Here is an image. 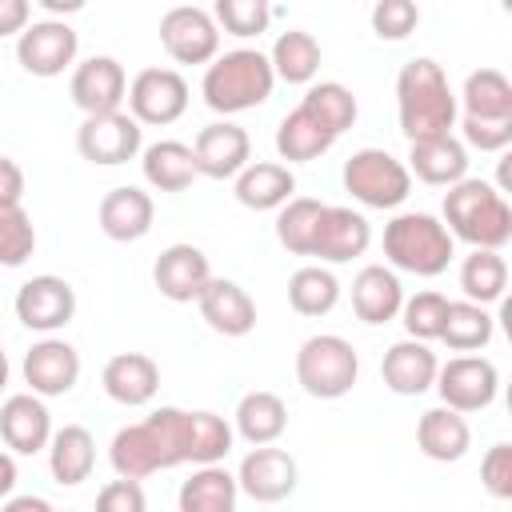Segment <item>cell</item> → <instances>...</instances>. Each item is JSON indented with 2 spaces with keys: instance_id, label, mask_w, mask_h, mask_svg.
<instances>
[{
  "instance_id": "cell-1",
  "label": "cell",
  "mask_w": 512,
  "mask_h": 512,
  "mask_svg": "<svg viewBox=\"0 0 512 512\" xmlns=\"http://www.w3.org/2000/svg\"><path fill=\"white\" fill-rule=\"evenodd\" d=\"M232 452V424L208 408H156L144 420L120 428L108 444V460L120 480H144L176 464H220Z\"/></svg>"
},
{
  "instance_id": "cell-2",
  "label": "cell",
  "mask_w": 512,
  "mask_h": 512,
  "mask_svg": "<svg viewBox=\"0 0 512 512\" xmlns=\"http://www.w3.org/2000/svg\"><path fill=\"white\" fill-rule=\"evenodd\" d=\"M456 92L444 76V68L432 56H412L396 76V116L408 144L452 136L456 128Z\"/></svg>"
},
{
  "instance_id": "cell-3",
  "label": "cell",
  "mask_w": 512,
  "mask_h": 512,
  "mask_svg": "<svg viewBox=\"0 0 512 512\" xmlns=\"http://www.w3.org/2000/svg\"><path fill=\"white\" fill-rule=\"evenodd\" d=\"M452 240H464L472 248L500 252L512 240V208L504 192L480 176H464L444 192V220Z\"/></svg>"
},
{
  "instance_id": "cell-4",
  "label": "cell",
  "mask_w": 512,
  "mask_h": 512,
  "mask_svg": "<svg viewBox=\"0 0 512 512\" xmlns=\"http://www.w3.org/2000/svg\"><path fill=\"white\" fill-rule=\"evenodd\" d=\"M272 84H276V76L260 48H232L204 68L200 92L212 112L232 116V112H248L256 104H264L272 96Z\"/></svg>"
},
{
  "instance_id": "cell-5",
  "label": "cell",
  "mask_w": 512,
  "mask_h": 512,
  "mask_svg": "<svg viewBox=\"0 0 512 512\" xmlns=\"http://www.w3.org/2000/svg\"><path fill=\"white\" fill-rule=\"evenodd\" d=\"M384 256L392 268L412 272V276H440L456 248L448 228L428 216V212H400L384 224Z\"/></svg>"
},
{
  "instance_id": "cell-6",
  "label": "cell",
  "mask_w": 512,
  "mask_h": 512,
  "mask_svg": "<svg viewBox=\"0 0 512 512\" xmlns=\"http://www.w3.org/2000/svg\"><path fill=\"white\" fill-rule=\"evenodd\" d=\"M356 376H360V356L336 332L308 336L300 344V352H296V384L312 400H340V396H348Z\"/></svg>"
},
{
  "instance_id": "cell-7",
  "label": "cell",
  "mask_w": 512,
  "mask_h": 512,
  "mask_svg": "<svg viewBox=\"0 0 512 512\" xmlns=\"http://www.w3.org/2000/svg\"><path fill=\"white\" fill-rule=\"evenodd\" d=\"M344 192H352V200H360L364 208H400L412 192V176L404 168V160H396L384 148H360L344 160Z\"/></svg>"
},
{
  "instance_id": "cell-8",
  "label": "cell",
  "mask_w": 512,
  "mask_h": 512,
  "mask_svg": "<svg viewBox=\"0 0 512 512\" xmlns=\"http://www.w3.org/2000/svg\"><path fill=\"white\" fill-rule=\"evenodd\" d=\"M444 400V408L468 416V412H484L496 392H500V372L488 356H452L448 364L436 368V384H432Z\"/></svg>"
},
{
  "instance_id": "cell-9",
  "label": "cell",
  "mask_w": 512,
  "mask_h": 512,
  "mask_svg": "<svg viewBox=\"0 0 512 512\" xmlns=\"http://www.w3.org/2000/svg\"><path fill=\"white\" fill-rule=\"evenodd\" d=\"M160 44L176 64H212L220 52V28L212 12L196 4H176L160 16Z\"/></svg>"
},
{
  "instance_id": "cell-10",
  "label": "cell",
  "mask_w": 512,
  "mask_h": 512,
  "mask_svg": "<svg viewBox=\"0 0 512 512\" xmlns=\"http://www.w3.org/2000/svg\"><path fill=\"white\" fill-rule=\"evenodd\" d=\"M124 100L136 124H172L188 108V80L176 68H144L132 76Z\"/></svg>"
},
{
  "instance_id": "cell-11",
  "label": "cell",
  "mask_w": 512,
  "mask_h": 512,
  "mask_svg": "<svg viewBox=\"0 0 512 512\" xmlns=\"http://www.w3.org/2000/svg\"><path fill=\"white\" fill-rule=\"evenodd\" d=\"M76 152L88 164H128L136 152H144L140 140V124L128 112H104V116H84V124L76 128Z\"/></svg>"
},
{
  "instance_id": "cell-12",
  "label": "cell",
  "mask_w": 512,
  "mask_h": 512,
  "mask_svg": "<svg viewBox=\"0 0 512 512\" xmlns=\"http://www.w3.org/2000/svg\"><path fill=\"white\" fill-rule=\"evenodd\" d=\"M76 48H80V36L72 24L64 20H36L28 24L20 36H16V60L24 72L32 76H60L72 60H76Z\"/></svg>"
},
{
  "instance_id": "cell-13",
  "label": "cell",
  "mask_w": 512,
  "mask_h": 512,
  "mask_svg": "<svg viewBox=\"0 0 512 512\" xmlns=\"http://www.w3.org/2000/svg\"><path fill=\"white\" fill-rule=\"evenodd\" d=\"M76 316V288L64 276H32L16 288V320L32 332H56Z\"/></svg>"
},
{
  "instance_id": "cell-14",
  "label": "cell",
  "mask_w": 512,
  "mask_h": 512,
  "mask_svg": "<svg viewBox=\"0 0 512 512\" xmlns=\"http://www.w3.org/2000/svg\"><path fill=\"white\" fill-rule=\"evenodd\" d=\"M68 92H72V104L84 112V116H104V112H120L124 96H128V76H124V64L116 56H88L72 68V80H68Z\"/></svg>"
},
{
  "instance_id": "cell-15",
  "label": "cell",
  "mask_w": 512,
  "mask_h": 512,
  "mask_svg": "<svg viewBox=\"0 0 512 512\" xmlns=\"http://www.w3.org/2000/svg\"><path fill=\"white\" fill-rule=\"evenodd\" d=\"M192 156H196V176H208V180H236L244 168H248V156H252V140L240 124L232 120H216V124H204L192 140Z\"/></svg>"
},
{
  "instance_id": "cell-16",
  "label": "cell",
  "mask_w": 512,
  "mask_h": 512,
  "mask_svg": "<svg viewBox=\"0 0 512 512\" xmlns=\"http://www.w3.org/2000/svg\"><path fill=\"white\" fill-rule=\"evenodd\" d=\"M236 488L244 496H252L256 504H280L296 492V460L284 448L260 444L240 460Z\"/></svg>"
},
{
  "instance_id": "cell-17",
  "label": "cell",
  "mask_w": 512,
  "mask_h": 512,
  "mask_svg": "<svg viewBox=\"0 0 512 512\" xmlns=\"http://www.w3.org/2000/svg\"><path fill=\"white\" fill-rule=\"evenodd\" d=\"M24 380H28L32 396H40V400L64 396L80 380V352L68 340H56V336L36 340L24 352Z\"/></svg>"
},
{
  "instance_id": "cell-18",
  "label": "cell",
  "mask_w": 512,
  "mask_h": 512,
  "mask_svg": "<svg viewBox=\"0 0 512 512\" xmlns=\"http://www.w3.org/2000/svg\"><path fill=\"white\" fill-rule=\"evenodd\" d=\"M208 280H212V268H208V256L196 244H168L156 256V264H152V284L172 304L200 300V292L208 288Z\"/></svg>"
},
{
  "instance_id": "cell-19",
  "label": "cell",
  "mask_w": 512,
  "mask_h": 512,
  "mask_svg": "<svg viewBox=\"0 0 512 512\" xmlns=\"http://www.w3.org/2000/svg\"><path fill=\"white\" fill-rule=\"evenodd\" d=\"M372 244V228L360 212L340 208V204H324L320 224H316V240H312V256L328 260V264H348L356 256H364Z\"/></svg>"
},
{
  "instance_id": "cell-20",
  "label": "cell",
  "mask_w": 512,
  "mask_h": 512,
  "mask_svg": "<svg viewBox=\"0 0 512 512\" xmlns=\"http://www.w3.org/2000/svg\"><path fill=\"white\" fill-rule=\"evenodd\" d=\"M0 440L20 452V456H36L48 448L52 440V416L44 408L40 396L32 392H16L0 404Z\"/></svg>"
},
{
  "instance_id": "cell-21",
  "label": "cell",
  "mask_w": 512,
  "mask_h": 512,
  "mask_svg": "<svg viewBox=\"0 0 512 512\" xmlns=\"http://www.w3.org/2000/svg\"><path fill=\"white\" fill-rule=\"evenodd\" d=\"M152 216H156V204L144 188H132V184H120L112 192H104L100 208H96V220H100V232L116 244H128V240H140L148 236L152 228Z\"/></svg>"
},
{
  "instance_id": "cell-22",
  "label": "cell",
  "mask_w": 512,
  "mask_h": 512,
  "mask_svg": "<svg viewBox=\"0 0 512 512\" xmlns=\"http://www.w3.org/2000/svg\"><path fill=\"white\" fill-rule=\"evenodd\" d=\"M408 176L432 184V188H452L468 176V148L456 136H432L408 144Z\"/></svg>"
},
{
  "instance_id": "cell-23",
  "label": "cell",
  "mask_w": 512,
  "mask_h": 512,
  "mask_svg": "<svg viewBox=\"0 0 512 512\" xmlns=\"http://www.w3.org/2000/svg\"><path fill=\"white\" fill-rule=\"evenodd\" d=\"M204 324L220 336H248L256 328V304L236 280H208V288L196 300Z\"/></svg>"
},
{
  "instance_id": "cell-24",
  "label": "cell",
  "mask_w": 512,
  "mask_h": 512,
  "mask_svg": "<svg viewBox=\"0 0 512 512\" xmlns=\"http://www.w3.org/2000/svg\"><path fill=\"white\" fill-rule=\"evenodd\" d=\"M100 384H104V392H108L116 404L140 408V404H148V400L156 396V388H160V368H156V360L144 356V352H116V356L104 364Z\"/></svg>"
},
{
  "instance_id": "cell-25",
  "label": "cell",
  "mask_w": 512,
  "mask_h": 512,
  "mask_svg": "<svg viewBox=\"0 0 512 512\" xmlns=\"http://www.w3.org/2000/svg\"><path fill=\"white\" fill-rule=\"evenodd\" d=\"M436 352L420 340H396L388 352H384V364H380V376L384 384L396 392V396H424L432 384H436Z\"/></svg>"
},
{
  "instance_id": "cell-26",
  "label": "cell",
  "mask_w": 512,
  "mask_h": 512,
  "mask_svg": "<svg viewBox=\"0 0 512 512\" xmlns=\"http://www.w3.org/2000/svg\"><path fill=\"white\" fill-rule=\"evenodd\" d=\"M400 304H404V288H400V276L384 264H364L352 280V312L364 320V324H388L400 316Z\"/></svg>"
},
{
  "instance_id": "cell-27",
  "label": "cell",
  "mask_w": 512,
  "mask_h": 512,
  "mask_svg": "<svg viewBox=\"0 0 512 512\" xmlns=\"http://www.w3.org/2000/svg\"><path fill=\"white\" fill-rule=\"evenodd\" d=\"M456 104H464V120L512 124V80L500 68H476V72H468Z\"/></svg>"
},
{
  "instance_id": "cell-28",
  "label": "cell",
  "mask_w": 512,
  "mask_h": 512,
  "mask_svg": "<svg viewBox=\"0 0 512 512\" xmlns=\"http://www.w3.org/2000/svg\"><path fill=\"white\" fill-rule=\"evenodd\" d=\"M292 192H296V176L288 164H276V160H256L236 176V200L252 212L284 208Z\"/></svg>"
},
{
  "instance_id": "cell-29",
  "label": "cell",
  "mask_w": 512,
  "mask_h": 512,
  "mask_svg": "<svg viewBox=\"0 0 512 512\" xmlns=\"http://www.w3.org/2000/svg\"><path fill=\"white\" fill-rule=\"evenodd\" d=\"M416 444H420V452L428 456V460H436V464H452V460H460L464 452H468V444H472V428H468V420L460 416V412H452V408H428L420 420H416Z\"/></svg>"
},
{
  "instance_id": "cell-30",
  "label": "cell",
  "mask_w": 512,
  "mask_h": 512,
  "mask_svg": "<svg viewBox=\"0 0 512 512\" xmlns=\"http://www.w3.org/2000/svg\"><path fill=\"white\" fill-rule=\"evenodd\" d=\"M48 468H52V480L56 484H84L96 468V440L88 428L80 424H64L52 432L48 440Z\"/></svg>"
},
{
  "instance_id": "cell-31",
  "label": "cell",
  "mask_w": 512,
  "mask_h": 512,
  "mask_svg": "<svg viewBox=\"0 0 512 512\" xmlns=\"http://www.w3.org/2000/svg\"><path fill=\"white\" fill-rule=\"evenodd\" d=\"M140 168L156 192H184L196 180V156H192V144H184V140L148 144L140 152Z\"/></svg>"
},
{
  "instance_id": "cell-32",
  "label": "cell",
  "mask_w": 512,
  "mask_h": 512,
  "mask_svg": "<svg viewBox=\"0 0 512 512\" xmlns=\"http://www.w3.org/2000/svg\"><path fill=\"white\" fill-rule=\"evenodd\" d=\"M288 428V408L276 392L268 388H256V392H244L240 404H236V432L260 448V444H276Z\"/></svg>"
},
{
  "instance_id": "cell-33",
  "label": "cell",
  "mask_w": 512,
  "mask_h": 512,
  "mask_svg": "<svg viewBox=\"0 0 512 512\" xmlns=\"http://www.w3.org/2000/svg\"><path fill=\"white\" fill-rule=\"evenodd\" d=\"M332 144H336V136H332L308 108H300V104H296V108L280 120V128H276V152H280V160H288V164L316 160V156H324Z\"/></svg>"
},
{
  "instance_id": "cell-34",
  "label": "cell",
  "mask_w": 512,
  "mask_h": 512,
  "mask_svg": "<svg viewBox=\"0 0 512 512\" xmlns=\"http://www.w3.org/2000/svg\"><path fill=\"white\" fill-rule=\"evenodd\" d=\"M236 476L224 472L220 464H204L196 468L184 484H180V512H236Z\"/></svg>"
},
{
  "instance_id": "cell-35",
  "label": "cell",
  "mask_w": 512,
  "mask_h": 512,
  "mask_svg": "<svg viewBox=\"0 0 512 512\" xmlns=\"http://www.w3.org/2000/svg\"><path fill=\"white\" fill-rule=\"evenodd\" d=\"M268 64H272V76L284 80V84H312V76L320 72V44L312 32H300V28H288L276 36L272 52H268Z\"/></svg>"
},
{
  "instance_id": "cell-36",
  "label": "cell",
  "mask_w": 512,
  "mask_h": 512,
  "mask_svg": "<svg viewBox=\"0 0 512 512\" xmlns=\"http://www.w3.org/2000/svg\"><path fill=\"white\" fill-rule=\"evenodd\" d=\"M460 288L468 296V304H496L508 288V264L500 252H488V248H472L460 264Z\"/></svg>"
},
{
  "instance_id": "cell-37",
  "label": "cell",
  "mask_w": 512,
  "mask_h": 512,
  "mask_svg": "<svg viewBox=\"0 0 512 512\" xmlns=\"http://www.w3.org/2000/svg\"><path fill=\"white\" fill-rule=\"evenodd\" d=\"M288 304L300 316H328L340 304V280L320 264H304L288 280Z\"/></svg>"
},
{
  "instance_id": "cell-38",
  "label": "cell",
  "mask_w": 512,
  "mask_h": 512,
  "mask_svg": "<svg viewBox=\"0 0 512 512\" xmlns=\"http://www.w3.org/2000/svg\"><path fill=\"white\" fill-rule=\"evenodd\" d=\"M300 108H308L336 140H340V132H348L352 124H356V96L344 88V84H336V80H320V84H308V92L300 96Z\"/></svg>"
},
{
  "instance_id": "cell-39",
  "label": "cell",
  "mask_w": 512,
  "mask_h": 512,
  "mask_svg": "<svg viewBox=\"0 0 512 512\" xmlns=\"http://www.w3.org/2000/svg\"><path fill=\"white\" fill-rule=\"evenodd\" d=\"M440 340L452 352H476V348H484L492 340V316H488V308L468 304V300H448Z\"/></svg>"
},
{
  "instance_id": "cell-40",
  "label": "cell",
  "mask_w": 512,
  "mask_h": 512,
  "mask_svg": "<svg viewBox=\"0 0 512 512\" xmlns=\"http://www.w3.org/2000/svg\"><path fill=\"white\" fill-rule=\"evenodd\" d=\"M324 204L312 196H292L280 212H276V240L280 248H288L292 256H312V240H316V224H320Z\"/></svg>"
},
{
  "instance_id": "cell-41",
  "label": "cell",
  "mask_w": 512,
  "mask_h": 512,
  "mask_svg": "<svg viewBox=\"0 0 512 512\" xmlns=\"http://www.w3.org/2000/svg\"><path fill=\"white\" fill-rule=\"evenodd\" d=\"M36 252L32 216L20 204H0V268H20Z\"/></svg>"
},
{
  "instance_id": "cell-42",
  "label": "cell",
  "mask_w": 512,
  "mask_h": 512,
  "mask_svg": "<svg viewBox=\"0 0 512 512\" xmlns=\"http://www.w3.org/2000/svg\"><path fill=\"white\" fill-rule=\"evenodd\" d=\"M444 312H448V296L440 292H416L400 304V316H404V332L408 340H440V328H444Z\"/></svg>"
},
{
  "instance_id": "cell-43",
  "label": "cell",
  "mask_w": 512,
  "mask_h": 512,
  "mask_svg": "<svg viewBox=\"0 0 512 512\" xmlns=\"http://www.w3.org/2000/svg\"><path fill=\"white\" fill-rule=\"evenodd\" d=\"M212 20L216 28H224L228 36H260L272 20V8L264 0H216L212 8Z\"/></svg>"
},
{
  "instance_id": "cell-44",
  "label": "cell",
  "mask_w": 512,
  "mask_h": 512,
  "mask_svg": "<svg viewBox=\"0 0 512 512\" xmlns=\"http://www.w3.org/2000/svg\"><path fill=\"white\" fill-rule=\"evenodd\" d=\"M420 24V8L412 0H376L372 8V32L380 40H404L408 32H416Z\"/></svg>"
},
{
  "instance_id": "cell-45",
  "label": "cell",
  "mask_w": 512,
  "mask_h": 512,
  "mask_svg": "<svg viewBox=\"0 0 512 512\" xmlns=\"http://www.w3.org/2000/svg\"><path fill=\"white\" fill-rule=\"evenodd\" d=\"M480 484L492 500H512V444H492L480 460Z\"/></svg>"
},
{
  "instance_id": "cell-46",
  "label": "cell",
  "mask_w": 512,
  "mask_h": 512,
  "mask_svg": "<svg viewBox=\"0 0 512 512\" xmlns=\"http://www.w3.org/2000/svg\"><path fill=\"white\" fill-rule=\"evenodd\" d=\"M96 512H148V500H144V488L140 480H108L100 492H96Z\"/></svg>"
},
{
  "instance_id": "cell-47",
  "label": "cell",
  "mask_w": 512,
  "mask_h": 512,
  "mask_svg": "<svg viewBox=\"0 0 512 512\" xmlns=\"http://www.w3.org/2000/svg\"><path fill=\"white\" fill-rule=\"evenodd\" d=\"M24 200V168L12 156H0V204Z\"/></svg>"
},
{
  "instance_id": "cell-48",
  "label": "cell",
  "mask_w": 512,
  "mask_h": 512,
  "mask_svg": "<svg viewBox=\"0 0 512 512\" xmlns=\"http://www.w3.org/2000/svg\"><path fill=\"white\" fill-rule=\"evenodd\" d=\"M32 20L28 0H0V36H20Z\"/></svg>"
},
{
  "instance_id": "cell-49",
  "label": "cell",
  "mask_w": 512,
  "mask_h": 512,
  "mask_svg": "<svg viewBox=\"0 0 512 512\" xmlns=\"http://www.w3.org/2000/svg\"><path fill=\"white\" fill-rule=\"evenodd\" d=\"M0 512H56V508H52L44 496H12Z\"/></svg>"
},
{
  "instance_id": "cell-50",
  "label": "cell",
  "mask_w": 512,
  "mask_h": 512,
  "mask_svg": "<svg viewBox=\"0 0 512 512\" xmlns=\"http://www.w3.org/2000/svg\"><path fill=\"white\" fill-rule=\"evenodd\" d=\"M12 488H16V460L12 452H0V500L12 496Z\"/></svg>"
},
{
  "instance_id": "cell-51",
  "label": "cell",
  "mask_w": 512,
  "mask_h": 512,
  "mask_svg": "<svg viewBox=\"0 0 512 512\" xmlns=\"http://www.w3.org/2000/svg\"><path fill=\"white\" fill-rule=\"evenodd\" d=\"M40 4H44L48 12H80V8H84L80 0H40Z\"/></svg>"
},
{
  "instance_id": "cell-52",
  "label": "cell",
  "mask_w": 512,
  "mask_h": 512,
  "mask_svg": "<svg viewBox=\"0 0 512 512\" xmlns=\"http://www.w3.org/2000/svg\"><path fill=\"white\" fill-rule=\"evenodd\" d=\"M4 384H8V352L0 344V392H4Z\"/></svg>"
}]
</instances>
